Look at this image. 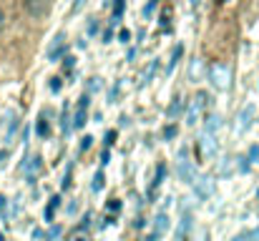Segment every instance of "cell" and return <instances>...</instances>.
I'll return each instance as SVG.
<instances>
[{
    "label": "cell",
    "instance_id": "cell-33",
    "mask_svg": "<svg viewBox=\"0 0 259 241\" xmlns=\"http://www.w3.org/2000/svg\"><path fill=\"white\" fill-rule=\"evenodd\" d=\"M247 159L254 161V163L259 161V146H257V143H254V146H249V156H247Z\"/></svg>",
    "mask_w": 259,
    "mask_h": 241
},
{
    "label": "cell",
    "instance_id": "cell-10",
    "mask_svg": "<svg viewBox=\"0 0 259 241\" xmlns=\"http://www.w3.org/2000/svg\"><path fill=\"white\" fill-rule=\"evenodd\" d=\"M222 126H224L222 116H219V113H209V116H206V123H204V133H211V136H214Z\"/></svg>",
    "mask_w": 259,
    "mask_h": 241
},
{
    "label": "cell",
    "instance_id": "cell-42",
    "mask_svg": "<svg viewBox=\"0 0 259 241\" xmlns=\"http://www.w3.org/2000/svg\"><path fill=\"white\" fill-rule=\"evenodd\" d=\"M88 224H91V214H86V216H83V221H81V231H86Z\"/></svg>",
    "mask_w": 259,
    "mask_h": 241
},
{
    "label": "cell",
    "instance_id": "cell-52",
    "mask_svg": "<svg viewBox=\"0 0 259 241\" xmlns=\"http://www.w3.org/2000/svg\"><path fill=\"white\" fill-rule=\"evenodd\" d=\"M0 241H5V236H3V231H0Z\"/></svg>",
    "mask_w": 259,
    "mask_h": 241
},
{
    "label": "cell",
    "instance_id": "cell-47",
    "mask_svg": "<svg viewBox=\"0 0 259 241\" xmlns=\"http://www.w3.org/2000/svg\"><path fill=\"white\" fill-rule=\"evenodd\" d=\"M232 241H249V236H247V234H237Z\"/></svg>",
    "mask_w": 259,
    "mask_h": 241
},
{
    "label": "cell",
    "instance_id": "cell-14",
    "mask_svg": "<svg viewBox=\"0 0 259 241\" xmlns=\"http://www.w3.org/2000/svg\"><path fill=\"white\" fill-rule=\"evenodd\" d=\"M166 231H169V216H166V214H159V216H156V224H154V234L164 236Z\"/></svg>",
    "mask_w": 259,
    "mask_h": 241
},
{
    "label": "cell",
    "instance_id": "cell-45",
    "mask_svg": "<svg viewBox=\"0 0 259 241\" xmlns=\"http://www.w3.org/2000/svg\"><path fill=\"white\" fill-rule=\"evenodd\" d=\"M126 58H128V61H134V58H136V48H128V53H126Z\"/></svg>",
    "mask_w": 259,
    "mask_h": 241
},
{
    "label": "cell",
    "instance_id": "cell-39",
    "mask_svg": "<svg viewBox=\"0 0 259 241\" xmlns=\"http://www.w3.org/2000/svg\"><path fill=\"white\" fill-rule=\"evenodd\" d=\"M116 95H118V83L111 88V93H108V103H113V101H116Z\"/></svg>",
    "mask_w": 259,
    "mask_h": 241
},
{
    "label": "cell",
    "instance_id": "cell-48",
    "mask_svg": "<svg viewBox=\"0 0 259 241\" xmlns=\"http://www.w3.org/2000/svg\"><path fill=\"white\" fill-rule=\"evenodd\" d=\"M108 159H111V156H108V151H103V154H101V163L106 166V163H108Z\"/></svg>",
    "mask_w": 259,
    "mask_h": 241
},
{
    "label": "cell",
    "instance_id": "cell-53",
    "mask_svg": "<svg viewBox=\"0 0 259 241\" xmlns=\"http://www.w3.org/2000/svg\"><path fill=\"white\" fill-rule=\"evenodd\" d=\"M76 241H83V239H76Z\"/></svg>",
    "mask_w": 259,
    "mask_h": 241
},
{
    "label": "cell",
    "instance_id": "cell-2",
    "mask_svg": "<svg viewBox=\"0 0 259 241\" xmlns=\"http://www.w3.org/2000/svg\"><path fill=\"white\" fill-rule=\"evenodd\" d=\"M204 106H209V95H206V93H196L194 103H191L189 111H186V126H196V121H199Z\"/></svg>",
    "mask_w": 259,
    "mask_h": 241
},
{
    "label": "cell",
    "instance_id": "cell-46",
    "mask_svg": "<svg viewBox=\"0 0 259 241\" xmlns=\"http://www.w3.org/2000/svg\"><path fill=\"white\" fill-rule=\"evenodd\" d=\"M33 239H46V234H43L40 229H35V231H33Z\"/></svg>",
    "mask_w": 259,
    "mask_h": 241
},
{
    "label": "cell",
    "instance_id": "cell-8",
    "mask_svg": "<svg viewBox=\"0 0 259 241\" xmlns=\"http://www.w3.org/2000/svg\"><path fill=\"white\" fill-rule=\"evenodd\" d=\"M63 56H66V35H63V33H58V35L53 38L51 51H48V61H51V63H56V61H61Z\"/></svg>",
    "mask_w": 259,
    "mask_h": 241
},
{
    "label": "cell",
    "instance_id": "cell-24",
    "mask_svg": "<svg viewBox=\"0 0 259 241\" xmlns=\"http://www.w3.org/2000/svg\"><path fill=\"white\" fill-rule=\"evenodd\" d=\"M61 128H63V133H68V131H71V123H68V103L63 106V116H61Z\"/></svg>",
    "mask_w": 259,
    "mask_h": 241
},
{
    "label": "cell",
    "instance_id": "cell-22",
    "mask_svg": "<svg viewBox=\"0 0 259 241\" xmlns=\"http://www.w3.org/2000/svg\"><path fill=\"white\" fill-rule=\"evenodd\" d=\"M164 176H166V166H164V163H159V171H156V176H154V183H151V186H154V188H159V186H161V181H164Z\"/></svg>",
    "mask_w": 259,
    "mask_h": 241
},
{
    "label": "cell",
    "instance_id": "cell-15",
    "mask_svg": "<svg viewBox=\"0 0 259 241\" xmlns=\"http://www.w3.org/2000/svg\"><path fill=\"white\" fill-rule=\"evenodd\" d=\"M181 108H184V103H181V98L179 95H174L171 98V106L166 108V116H169V121H174L179 113H181Z\"/></svg>",
    "mask_w": 259,
    "mask_h": 241
},
{
    "label": "cell",
    "instance_id": "cell-51",
    "mask_svg": "<svg viewBox=\"0 0 259 241\" xmlns=\"http://www.w3.org/2000/svg\"><path fill=\"white\" fill-rule=\"evenodd\" d=\"M5 159H8V151H0V163H3Z\"/></svg>",
    "mask_w": 259,
    "mask_h": 241
},
{
    "label": "cell",
    "instance_id": "cell-41",
    "mask_svg": "<svg viewBox=\"0 0 259 241\" xmlns=\"http://www.w3.org/2000/svg\"><path fill=\"white\" fill-rule=\"evenodd\" d=\"M71 186V166H68V171H66V178H63V188H68Z\"/></svg>",
    "mask_w": 259,
    "mask_h": 241
},
{
    "label": "cell",
    "instance_id": "cell-6",
    "mask_svg": "<svg viewBox=\"0 0 259 241\" xmlns=\"http://www.w3.org/2000/svg\"><path fill=\"white\" fill-rule=\"evenodd\" d=\"M176 176H179V181H184V183H194L196 181V166L191 163V161L179 159V166H176Z\"/></svg>",
    "mask_w": 259,
    "mask_h": 241
},
{
    "label": "cell",
    "instance_id": "cell-30",
    "mask_svg": "<svg viewBox=\"0 0 259 241\" xmlns=\"http://www.w3.org/2000/svg\"><path fill=\"white\" fill-rule=\"evenodd\" d=\"M121 206H123V204H121V201H118V199H111V201H108V204H106V209H108V211H111V214H113V211H116V214H118V211H121Z\"/></svg>",
    "mask_w": 259,
    "mask_h": 241
},
{
    "label": "cell",
    "instance_id": "cell-13",
    "mask_svg": "<svg viewBox=\"0 0 259 241\" xmlns=\"http://www.w3.org/2000/svg\"><path fill=\"white\" fill-rule=\"evenodd\" d=\"M156 71H159V61H151V63L146 66L144 76H141V88H144V85H149V83L154 80V76H156Z\"/></svg>",
    "mask_w": 259,
    "mask_h": 241
},
{
    "label": "cell",
    "instance_id": "cell-49",
    "mask_svg": "<svg viewBox=\"0 0 259 241\" xmlns=\"http://www.w3.org/2000/svg\"><path fill=\"white\" fill-rule=\"evenodd\" d=\"M134 229H144V219H136L134 221Z\"/></svg>",
    "mask_w": 259,
    "mask_h": 241
},
{
    "label": "cell",
    "instance_id": "cell-40",
    "mask_svg": "<svg viewBox=\"0 0 259 241\" xmlns=\"http://www.w3.org/2000/svg\"><path fill=\"white\" fill-rule=\"evenodd\" d=\"M73 61H76V58H71V56H66V58H63V66H66V71H71V68H73Z\"/></svg>",
    "mask_w": 259,
    "mask_h": 241
},
{
    "label": "cell",
    "instance_id": "cell-12",
    "mask_svg": "<svg viewBox=\"0 0 259 241\" xmlns=\"http://www.w3.org/2000/svg\"><path fill=\"white\" fill-rule=\"evenodd\" d=\"M201 73H204V63H201L199 58H194V61H191V66H189V80H191V83H196V80L201 78Z\"/></svg>",
    "mask_w": 259,
    "mask_h": 241
},
{
    "label": "cell",
    "instance_id": "cell-25",
    "mask_svg": "<svg viewBox=\"0 0 259 241\" xmlns=\"http://www.w3.org/2000/svg\"><path fill=\"white\" fill-rule=\"evenodd\" d=\"M35 133H38L40 138H46V136H48V123H46L43 118H40V121L35 123Z\"/></svg>",
    "mask_w": 259,
    "mask_h": 241
},
{
    "label": "cell",
    "instance_id": "cell-44",
    "mask_svg": "<svg viewBox=\"0 0 259 241\" xmlns=\"http://www.w3.org/2000/svg\"><path fill=\"white\" fill-rule=\"evenodd\" d=\"M247 236H249V241H259V229H254V231H249Z\"/></svg>",
    "mask_w": 259,
    "mask_h": 241
},
{
    "label": "cell",
    "instance_id": "cell-20",
    "mask_svg": "<svg viewBox=\"0 0 259 241\" xmlns=\"http://www.w3.org/2000/svg\"><path fill=\"white\" fill-rule=\"evenodd\" d=\"M18 126H20V121H18V116H13V121H10V126H8V131H5V141H8V143L13 141V136H15Z\"/></svg>",
    "mask_w": 259,
    "mask_h": 241
},
{
    "label": "cell",
    "instance_id": "cell-18",
    "mask_svg": "<svg viewBox=\"0 0 259 241\" xmlns=\"http://www.w3.org/2000/svg\"><path fill=\"white\" fill-rule=\"evenodd\" d=\"M61 209V196H53L51 199V204H48V209H46V221H53V214Z\"/></svg>",
    "mask_w": 259,
    "mask_h": 241
},
{
    "label": "cell",
    "instance_id": "cell-19",
    "mask_svg": "<svg viewBox=\"0 0 259 241\" xmlns=\"http://www.w3.org/2000/svg\"><path fill=\"white\" fill-rule=\"evenodd\" d=\"M123 8H126V0H116V5H113V18H111V25H116V23L121 20V15H123Z\"/></svg>",
    "mask_w": 259,
    "mask_h": 241
},
{
    "label": "cell",
    "instance_id": "cell-32",
    "mask_svg": "<svg viewBox=\"0 0 259 241\" xmlns=\"http://www.w3.org/2000/svg\"><path fill=\"white\" fill-rule=\"evenodd\" d=\"M113 141H116V131H106V136H103L106 149H108V146H113Z\"/></svg>",
    "mask_w": 259,
    "mask_h": 241
},
{
    "label": "cell",
    "instance_id": "cell-3",
    "mask_svg": "<svg viewBox=\"0 0 259 241\" xmlns=\"http://www.w3.org/2000/svg\"><path fill=\"white\" fill-rule=\"evenodd\" d=\"M194 194H196L199 201H206L214 194V176L211 173H204L199 181H194Z\"/></svg>",
    "mask_w": 259,
    "mask_h": 241
},
{
    "label": "cell",
    "instance_id": "cell-26",
    "mask_svg": "<svg viewBox=\"0 0 259 241\" xmlns=\"http://www.w3.org/2000/svg\"><path fill=\"white\" fill-rule=\"evenodd\" d=\"M101 88H103L101 78H91V80H88V93H98Z\"/></svg>",
    "mask_w": 259,
    "mask_h": 241
},
{
    "label": "cell",
    "instance_id": "cell-36",
    "mask_svg": "<svg viewBox=\"0 0 259 241\" xmlns=\"http://www.w3.org/2000/svg\"><path fill=\"white\" fill-rule=\"evenodd\" d=\"M0 216H8V199L0 196Z\"/></svg>",
    "mask_w": 259,
    "mask_h": 241
},
{
    "label": "cell",
    "instance_id": "cell-23",
    "mask_svg": "<svg viewBox=\"0 0 259 241\" xmlns=\"http://www.w3.org/2000/svg\"><path fill=\"white\" fill-rule=\"evenodd\" d=\"M234 166H237L242 173H247V171H249V159H247V156H237V159H234Z\"/></svg>",
    "mask_w": 259,
    "mask_h": 241
},
{
    "label": "cell",
    "instance_id": "cell-9",
    "mask_svg": "<svg viewBox=\"0 0 259 241\" xmlns=\"http://www.w3.org/2000/svg\"><path fill=\"white\" fill-rule=\"evenodd\" d=\"M40 166H43V159L40 156H30V159L23 161V171H25V178H28V183H35V173L40 171Z\"/></svg>",
    "mask_w": 259,
    "mask_h": 241
},
{
    "label": "cell",
    "instance_id": "cell-29",
    "mask_svg": "<svg viewBox=\"0 0 259 241\" xmlns=\"http://www.w3.org/2000/svg\"><path fill=\"white\" fill-rule=\"evenodd\" d=\"M61 234H63V229H61V226H51V229H48V234H46V239L53 241V239H58Z\"/></svg>",
    "mask_w": 259,
    "mask_h": 241
},
{
    "label": "cell",
    "instance_id": "cell-5",
    "mask_svg": "<svg viewBox=\"0 0 259 241\" xmlns=\"http://www.w3.org/2000/svg\"><path fill=\"white\" fill-rule=\"evenodd\" d=\"M88 103H91V93L81 95V101H78V106H76V113H73V118H71V126H73L76 131L86 126V111H88Z\"/></svg>",
    "mask_w": 259,
    "mask_h": 241
},
{
    "label": "cell",
    "instance_id": "cell-38",
    "mask_svg": "<svg viewBox=\"0 0 259 241\" xmlns=\"http://www.w3.org/2000/svg\"><path fill=\"white\" fill-rule=\"evenodd\" d=\"M118 40H121V43H128V40H131V33H128V30H121V33H118Z\"/></svg>",
    "mask_w": 259,
    "mask_h": 241
},
{
    "label": "cell",
    "instance_id": "cell-7",
    "mask_svg": "<svg viewBox=\"0 0 259 241\" xmlns=\"http://www.w3.org/2000/svg\"><path fill=\"white\" fill-rule=\"evenodd\" d=\"M254 123V103H247L244 111L239 113V123H237V133H247Z\"/></svg>",
    "mask_w": 259,
    "mask_h": 241
},
{
    "label": "cell",
    "instance_id": "cell-16",
    "mask_svg": "<svg viewBox=\"0 0 259 241\" xmlns=\"http://www.w3.org/2000/svg\"><path fill=\"white\" fill-rule=\"evenodd\" d=\"M189 229H191V216H184L181 221H179V229H176V239L181 241L186 234H189Z\"/></svg>",
    "mask_w": 259,
    "mask_h": 241
},
{
    "label": "cell",
    "instance_id": "cell-50",
    "mask_svg": "<svg viewBox=\"0 0 259 241\" xmlns=\"http://www.w3.org/2000/svg\"><path fill=\"white\" fill-rule=\"evenodd\" d=\"M3 25H5V13L0 10V28H3Z\"/></svg>",
    "mask_w": 259,
    "mask_h": 241
},
{
    "label": "cell",
    "instance_id": "cell-37",
    "mask_svg": "<svg viewBox=\"0 0 259 241\" xmlns=\"http://www.w3.org/2000/svg\"><path fill=\"white\" fill-rule=\"evenodd\" d=\"M91 143H93V138H91V136H83V138H81V151H88Z\"/></svg>",
    "mask_w": 259,
    "mask_h": 241
},
{
    "label": "cell",
    "instance_id": "cell-11",
    "mask_svg": "<svg viewBox=\"0 0 259 241\" xmlns=\"http://www.w3.org/2000/svg\"><path fill=\"white\" fill-rule=\"evenodd\" d=\"M199 146H201V154H204L206 159H211V156L217 154V141H214L211 133H204V138L199 141Z\"/></svg>",
    "mask_w": 259,
    "mask_h": 241
},
{
    "label": "cell",
    "instance_id": "cell-43",
    "mask_svg": "<svg viewBox=\"0 0 259 241\" xmlns=\"http://www.w3.org/2000/svg\"><path fill=\"white\" fill-rule=\"evenodd\" d=\"M111 40H113V30H106L103 33V43H111Z\"/></svg>",
    "mask_w": 259,
    "mask_h": 241
},
{
    "label": "cell",
    "instance_id": "cell-21",
    "mask_svg": "<svg viewBox=\"0 0 259 241\" xmlns=\"http://www.w3.org/2000/svg\"><path fill=\"white\" fill-rule=\"evenodd\" d=\"M181 56H184V45L179 43V45H176V48H174V51H171V63H169V73H171V71H174V66L179 63V58H181Z\"/></svg>",
    "mask_w": 259,
    "mask_h": 241
},
{
    "label": "cell",
    "instance_id": "cell-28",
    "mask_svg": "<svg viewBox=\"0 0 259 241\" xmlns=\"http://www.w3.org/2000/svg\"><path fill=\"white\" fill-rule=\"evenodd\" d=\"M98 30H101V23L96 18H91L88 20V35H98Z\"/></svg>",
    "mask_w": 259,
    "mask_h": 241
},
{
    "label": "cell",
    "instance_id": "cell-17",
    "mask_svg": "<svg viewBox=\"0 0 259 241\" xmlns=\"http://www.w3.org/2000/svg\"><path fill=\"white\" fill-rule=\"evenodd\" d=\"M103 186H106V178H103V171H98V173L93 176V181H91V191H93V194H101Z\"/></svg>",
    "mask_w": 259,
    "mask_h": 241
},
{
    "label": "cell",
    "instance_id": "cell-31",
    "mask_svg": "<svg viewBox=\"0 0 259 241\" xmlns=\"http://www.w3.org/2000/svg\"><path fill=\"white\" fill-rule=\"evenodd\" d=\"M48 88H51L53 93H58V90L63 88V78H58V76H56V78H51V83H48Z\"/></svg>",
    "mask_w": 259,
    "mask_h": 241
},
{
    "label": "cell",
    "instance_id": "cell-1",
    "mask_svg": "<svg viewBox=\"0 0 259 241\" xmlns=\"http://www.w3.org/2000/svg\"><path fill=\"white\" fill-rule=\"evenodd\" d=\"M206 78H209V83L217 90H229V85H232V71L224 63H211L209 71H206Z\"/></svg>",
    "mask_w": 259,
    "mask_h": 241
},
{
    "label": "cell",
    "instance_id": "cell-34",
    "mask_svg": "<svg viewBox=\"0 0 259 241\" xmlns=\"http://www.w3.org/2000/svg\"><path fill=\"white\" fill-rule=\"evenodd\" d=\"M176 133H179V131H176V126H166V131H164V138H166V141H171V138H176Z\"/></svg>",
    "mask_w": 259,
    "mask_h": 241
},
{
    "label": "cell",
    "instance_id": "cell-35",
    "mask_svg": "<svg viewBox=\"0 0 259 241\" xmlns=\"http://www.w3.org/2000/svg\"><path fill=\"white\" fill-rule=\"evenodd\" d=\"M83 5H86V0H73V5H71V13L76 15V13H81L83 10Z\"/></svg>",
    "mask_w": 259,
    "mask_h": 241
},
{
    "label": "cell",
    "instance_id": "cell-27",
    "mask_svg": "<svg viewBox=\"0 0 259 241\" xmlns=\"http://www.w3.org/2000/svg\"><path fill=\"white\" fill-rule=\"evenodd\" d=\"M232 163H234V159H224V161H222L219 176H229V171H232Z\"/></svg>",
    "mask_w": 259,
    "mask_h": 241
},
{
    "label": "cell",
    "instance_id": "cell-4",
    "mask_svg": "<svg viewBox=\"0 0 259 241\" xmlns=\"http://www.w3.org/2000/svg\"><path fill=\"white\" fill-rule=\"evenodd\" d=\"M51 5H53V0H25V13L38 20L51 13Z\"/></svg>",
    "mask_w": 259,
    "mask_h": 241
}]
</instances>
